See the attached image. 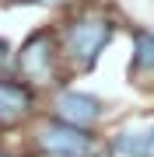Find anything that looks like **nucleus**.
<instances>
[{
  "label": "nucleus",
  "instance_id": "nucleus-1",
  "mask_svg": "<svg viewBox=\"0 0 154 157\" xmlns=\"http://www.w3.org/2000/svg\"><path fill=\"white\" fill-rule=\"evenodd\" d=\"M112 35H116L112 17L84 11L60 28V52L74 70H91L102 56V49L112 42Z\"/></svg>",
  "mask_w": 154,
  "mask_h": 157
},
{
  "label": "nucleus",
  "instance_id": "nucleus-2",
  "mask_svg": "<svg viewBox=\"0 0 154 157\" xmlns=\"http://www.w3.org/2000/svg\"><path fill=\"white\" fill-rule=\"evenodd\" d=\"M53 67H56V49H53V32H32L14 52V73L25 84H49Z\"/></svg>",
  "mask_w": 154,
  "mask_h": 157
},
{
  "label": "nucleus",
  "instance_id": "nucleus-3",
  "mask_svg": "<svg viewBox=\"0 0 154 157\" xmlns=\"http://www.w3.org/2000/svg\"><path fill=\"white\" fill-rule=\"evenodd\" d=\"M35 143H39V150H46L53 157H91L95 154V136L81 126L63 122V119L42 122L35 133Z\"/></svg>",
  "mask_w": 154,
  "mask_h": 157
},
{
  "label": "nucleus",
  "instance_id": "nucleus-4",
  "mask_svg": "<svg viewBox=\"0 0 154 157\" xmlns=\"http://www.w3.org/2000/svg\"><path fill=\"white\" fill-rule=\"evenodd\" d=\"M53 112L56 119L81 129H91L98 119H102V98L88 94V91H60L56 101H53Z\"/></svg>",
  "mask_w": 154,
  "mask_h": 157
},
{
  "label": "nucleus",
  "instance_id": "nucleus-5",
  "mask_svg": "<svg viewBox=\"0 0 154 157\" xmlns=\"http://www.w3.org/2000/svg\"><path fill=\"white\" fill-rule=\"evenodd\" d=\"M35 108V91L32 84H21L14 77H0V126H14L28 119Z\"/></svg>",
  "mask_w": 154,
  "mask_h": 157
},
{
  "label": "nucleus",
  "instance_id": "nucleus-6",
  "mask_svg": "<svg viewBox=\"0 0 154 157\" xmlns=\"http://www.w3.org/2000/svg\"><path fill=\"white\" fill-rule=\"evenodd\" d=\"M112 150L119 157H154V126L116 133L112 136Z\"/></svg>",
  "mask_w": 154,
  "mask_h": 157
},
{
  "label": "nucleus",
  "instance_id": "nucleus-7",
  "mask_svg": "<svg viewBox=\"0 0 154 157\" xmlns=\"http://www.w3.org/2000/svg\"><path fill=\"white\" fill-rule=\"evenodd\" d=\"M130 70L154 73V35L151 32H137L133 35V63H130Z\"/></svg>",
  "mask_w": 154,
  "mask_h": 157
},
{
  "label": "nucleus",
  "instance_id": "nucleus-8",
  "mask_svg": "<svg viewBox=\"0 0 154 157\" xmlns=\"http://www.w3.org/2000/svg\"><path fill=\"white\" fill-rule=\"evenodd\" d=\"M14 73V52H11V42L0 39V77H11Z\"/></svg>",
  "mask_w": 154,
  "mask_h": 157
},
{
  "label": "nucleus",
  "instance_id": "nucleus-9",
  "mask_svg": "<svg viewBox=\"0 0 154 157\" xmlns=\"http://www.w3.org/2000/svg\"><path fill=\"white\" fill-rule=\"evenodd\" d=\"M25 4H42V7H60V4H67V0H25Z\"/></svg>",
  "mask_w": 154,
  "mask_h": 157
},
{
  "label": "nucleus",
  "instance_id": "nucleus-10",
  "mask_svg": "<svg viewBox=\"0 0 154 157\" xmlns=\"http://www.w3.org/2000/svg\"><path fill=\"white\" fill-rule=\"evenodd\" d=\"M0 157H7V154H4V150H0Z\"/></svg>",
  "mask_w": 154,
  "mask_h": 157
}]
</instances>
